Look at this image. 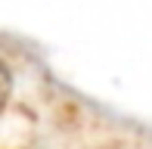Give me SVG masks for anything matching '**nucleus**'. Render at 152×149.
<instances>
[{
    "instance_id": "obj_1",
    "label": "nucleus",
    "mask_w": 152,
    "mask_h": 149,
    "mask_svg": "<svg viewBox=\"0 0 152 149\" xmlns=\"http://www.w3.org/2000/svg\"><path fill=\"white\" fill-rule=\"evenodd\" d=\"M6 96H10V69L0 62V109L6 106Z\"/></svg>"
}]
</instances>
